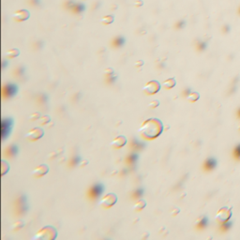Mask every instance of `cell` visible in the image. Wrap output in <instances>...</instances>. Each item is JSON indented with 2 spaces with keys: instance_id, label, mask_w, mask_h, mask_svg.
I'll return each instance as SVG.
<instances>
[{
  "instance_id": "6da1fadb",
  "label": "cell",
  "mask_w": 240,
  "mask_h": 240,
  "mask_svg": "<svg viewBox=\"0 0 240 240\" xmlns=\"http://www.w3.org/2000/svg\"><path fill=\"white\" fill-rule=\"evenodd\" d=\"M139 131L146 140H154L162 133L163 124L158 118H148L143 123Z\"/></svg>"
},
{
  "instance_id": "7a4b0ae2",
  "label": "cell",
  "mask_w": 240,
  "mask_h": 240,
  "mask_svg": "<svg viewBox=\"0 0 240 240\" xmlns=\"http://www.w3.org/2000/svg\"><path fill=\"white\" fill-rule=\"evenodd\" d=\"M57 236V232L53 226H45L37 233L36 238L42 240H54Z\"/></svg>"
},
{
  "instance_id": "3957f363",
  "label": "cell",
  "mask_w": 240,
  "mask_h": 240,
  "mask_svg": "<svg viewBox=\"0 0 240 240\" xmlns=\"http://www.w3.org/2000/svg\"><path fill=\"white\" fill-rule=\"evenodd\" d=\"M232 217V210L226 206L220 208L216 214V220L220 223H225Z\"/></svg>"
},
{
  "instance_id": "277c9868",
  "label": "cell",
  "mask_w": 240,
  "mask_h": 240,
  "mask_svg": "<svg viewBox=\"0 0 240 240\" xmlns=\"http://www.w3.org/2000/svg\"><path fill=\"white\" fill-rule=\"evenodd\" d=\"M116 202H117V196L115 193H108L101 199L100 205L101 207L108 209L115 206Z\"/></svg>"
},
{
  "instance_id": "5b68a950",
  "label": "cell",
  "mask_w": 240,
  "mask_h": 240,
  "mask_svg": "<svg viewBox=\"0 0 240 240\" xmlns=\"http://www.w3.org/2000/svg\"><path fill=\"white\" fill-rule=\"evenodd\" d=\"M161 83L158 82V81H156V80H153V81H150L148 83H146V86H143V92H145L146 95H155V94H157L160 89H161Z\"/></svg>"
},
{
  "instance_id": "8992f818",
  "label": "cell",
  "mask_w": 240,
  "mask_h": 240,
  "mask_svg": "<svg viewBox=\"0 0 240 240\" xmlns=\"http://www.w3.org/2000/svg\"><path fill=\"white\" fill-rule=\"evenodd\" d=\"M44 135V130L41 128H34L32 129L30 131L26 133V139L31 141V142H35L38 141L41 138H42Z\"/></svg>"
},
{
  "instance_id": "52a82bcc",
  "label": "cell",
  "mask_w": 240,
  "mask_h": 240,
  "mask_svg": "<svg viewBox=\"0 0 240 240\" xmlns=\"http://www.w3.org/2000/svg\"><path fill=\"white\" fill-rule=\"evenodd\" d=\"M13 126V120L11 118H3L2 120V139L4 140L9 136Z\"/></svg>"
},
{
  "instance_id": "ba28073f",
  "label": "cell",
  "mask_w": 240,
  "mask_h": 240,
  "mask_svg": "<svg viewBox=\"0 0 240 240\" xmlns=\"http://www.w3.org/2000/svg\"><path fill=\"white\" fill-rule=\"evenodd\" d=\"M30 17V12L27 9H19L13 14V19L16 22H23L26 21Z\"/></svg>"
},
{
  "instance_id": "9c48e42d",
  "label": "cell",
  "mask_w": 240,
  "mask_h": 240,
  "mask_svg": "<svg viewBox=\"0 0 240 240\" xmlns=\"http://www.w3.org/2000/svg\"><path fill=\"white\" fill-rule=\"evenodd\" d=\"M127 143V138L123 135H119L115 137L113 142L111 143V146L115 149H120L126 146Z\"/></svg>"
},
{
  "instance_id": "30bf717a",
  "label": "cell",
  "mask_w": 240,
  "mask_h": 240,
  "mask_svg": "<svg viewBox=\"0 0 240 240\" xmlns=\"http://www.w3.org/2000/svg\"><path fill=\"white\" fill-rule=\"evenodd\" d=\"M49 172V167H48L46 164H41L38 167H36L34 171H33V175L35 177H42L45 175H47V173Z\"/></svg>"
},
{
  "instance_id": "8fae6325",
  "label": "cell",
  "mask_w": 240,
  "mask_h": 240,
  "mask_svg": "<svg viewBox=\"0 0 240 240\" xmlns=\"http://www.w3.org/2000/svg\"><path fill=\"white\" fill-rule=\"evenodd\" d=\"M17 89H18L17 86L15 85H13V83H8V85L5 86L3 88V93L5 96L10 98V97H13L14 95H16Z\"/></svg>"
},
{
  "instance_id": "7c38bea8",
  "label": "cell",
  "mask_w": 240,
  "mask_h": 240,
  "mask_svg": "<svg viewBox=\"0 0 240 240\" xmlns=\"http://www.w3.org/2000/svg\"><path fill=\"white\" fill-rule=\"evenodd\" d=\"M103 192V186L101 184H96L90 189V196L91 197H98Z\"/></svg>"
},
{
  "instance_id": "4fadbf2b",
  "label": "cell",
  "mask_w": 240,
  "mask_h": 240,
  "mask_svg": "<svg viewBox=\"0 0 240 240\" xmlns=\"http://www.w3.org/2000/svg\"><path fill=\"white\" fill-rule=\"evenodd\" d=\"M176 85V81L175 78H169V79H167L163 82L162 83V87H164L165 89L167 90H169V89H172Z\"/></svg>"
},
{
  "instance_id": "5bb4252c",
  "label": "cell",
  "mask_w": 240,
  "mask_h": 240,
  "mask_svg": "<svg viewBox=\"0 0 240 240\" xmlns=\"http://www.w3.org/2000/svg\"><path fill=\"white\" fill-rule=\"evenodd\" d=\"M146 206V203L145 200H143V199H140L138 200L136 203H135V205L133 206V209L136 210V211H141L143 210V208H145Z\"/></svg>"
},
{
  "instance_id": "9a60e30c",
  "label": "cell",
  "mask_w": 240,
  "mask_h": 240,
  "mask_svg": "<svg viewBox=\"0 0 240 240\" xmlns=\"http://www.w3.org/2000/svg\"><path fill=\"white\" fill-rule=\"evenodd\" d=\"M73 9V11H75V12L77 13H81L83 12V10H85V5H83V4H80V3H73V2H71V6L69 7Z\"/></svg>"
},
{
  "instance_id": "2e32d148",
  "label": "cell",
  "mask_w": 240,
  "mask_h": 240,
  "mask_svg": "<svg viewBox=\"0 0 240 240\" xmlns=\"http://www.w3.org/2000/svg\"><path fill=\"white\" fill-rule=\"evenodd\" d=\"M200 95L198 92H190L188 96H187V100L189 102H195L199 100Z\"/></svg>"
},
{
  "instance_id": "e0dca14e",
  "label": "cell",
  "mask_w": 240,
  "mask_h": 240,
  "mask_svg": "<svg viewBox=\"0 0 240 240\" xmlns=\"http://www.w3.org/2000/svg\"><path fill=\"white\" fill-rule=\"evenodd\" d=\"M20 55V51L18 49H15V48H13V49H10L7 52L6 54V56L8 58H15L17 56H19Z\"/></svg>"
},
{
  "instance_id": "ac0fdd59",
  "label": "cell",
  "mask_w": 240,
  "mask_h": 240,
  "mask_svg": "<svg viewBox=\"0 0 240 240\" xmlns=\"http://www.w3.org/2000/svg\"><path fill=\"white\" fill-rule=\"evenodd\" d=\"M114 21H115L114 15H105L101 20V22L103 23V25H111L112 23H114Z\"/></svg>"
},
{
  "instance_id": "d6986e66",
  "label": "cell",
  "mask_w": 240,
  "mask_h": 240,
  "mask_svg": "<svg viewBox=\"0 0 240 240\" xmlns=\"http://www.w3.org/2000/svg\"><path fill=\"white\" fill-rule=\"evenodd\" d=\"M125 41H125V39H124L123 37H116V38L114 40L113 43H114V45H115V47H121V46L124 45Z\"/></svg>"
},
{
  "instance_id": "ffe728a7",
  "label": "cell",
  "mask_w": 240,
  "mask_h": 240,
  "mask_svg": "<svg viewBox=\"0 0 240 240\" xmlns=\"http://www.w3.org/2000/svg\"><path fill=\"white\" fill-rule=\"evenodd\" d=\"M215 166H216V161L214 159H209L206 161V169L211 170V169H213V168H215Z\"/></svg>"
},
{
  "instance_id": "44dd1931",
  "label": "cell",
  "mask_w": 240,
  "mask_h": 240,
  "mask_svg": "<svg viewBox=\"0 0 240 240\" xmlns=\"http://www.w3.org/2000/svg\"><path fill=\"white\" fill-rule=\"evenodd\" d=\"M9 170V163L6 162L5 161H2V175H6Z\"/></svg>"
},
{
  "instance_id": "7402d4cb",
  "label": "cell",
  "mask_w": 240,
  "mask_h": 240,
  "mask_svg": "<svg viewBox=\"0 0 240 240\" xmlns=\"http://www.w3.org/2000/svg\"><path fill=\"white\" fill-rule=\"evenodd\" d=\"M23 226V222L21 221H16V222L12 225V230H13V231H18V230L21 229Z\"/></svg>"
},
{
  "instance_id": "603a6c76",
  "label": "cell",
  "mask_w": 240,
  "mask_h": 240,
  "mask_svg": "<svg viewBox=\"0 0 240 240\" xmlns=\"http://www.w3.org/2000/svg\"><path fill=\"white\" fill-rule=\"evenodd\" d=\"M41 120H43V121H41V125H46L48 122H50V120H51L50 116H48V115L41 116Z\"/></svg>"
},
{
  "instance_id": "cb8c5ba5",
  "label": "cell",
  "mask_w": 240,
  "mask_h": 240,
  "mask_svg": "<svg viewBox=\"0 0 240 240\" xmlns=\"http://www.w3.org/2000/svg\"><path fill=\"white\" fill-rule=\"evenodd\" d=\"M160 105V101H153L149 103V107L151 108V109H156L158 106Z\"/></svg>"
},
{
  "instance_id": "d4e9b609",
  "label": "cell",
  "mask_w": 240,
  "mask_h": 240,
  "mask_svg": "<svg viewBox=\"0 0 240 240\" xmlns=\"http://www.w3.org/2000/svg\"><path fill=\"white\" fill-rule=\"evenodd\" d=\"M40 117H41L40 113H35V114H33V115H30V119L32 120V121H35V120H38Z\"/></svg>"
},
{
  "instance_id": "484cf974",
  "label": "cell",
  "mask_w": 240,
  "mask_h": 240,
  "mask_svg": "<svg viewBox=\"0 0 240 240\" xmlns=\"http://www.w3.org/2000/svg\"><path fill=\"white\" fill-rule=\"evenodd\" d=\"M104 73H105V75H107V76H112V75L114 74V70H113V69H111V68H108V69H105Z\"/></svg>"
},
{
  "instance_id": "4316f807",
  "label": "cell",
  "mask_w": 240,
  "mask_h": 240,
  "mask_svg": "<svg viewBox=\"0 0 240 240\" xmlns=\"http://www.w3.org/2000/svg\"><path fill=\"white\" fill-rule=\"evenodd\" d=\"M198 222H199V225H200V226H205V225L207 223V220H206L205 217H203V218H201V219L198 221Z\"/></svg>"
},
{
  "instance_id": "83f0119b",
  "label": "cell",
  "mask_w": 240,
  "mask_h": 240,
  "mask_svg": "<svg viewBox=\"0 0 240 240\" xmlns=\"http://www.w3.org/2000/svg\"><path fill=\"white\" fill-rule=\"evenodd\" d=\"M143 60H139V61H137V62L135 63V66L138 67V68L141 67V66H143Z\"/></svg>"
},
{
  "instance_id": "f1b7e54d",
  "label": "cell",
  "mask_w": 240,
  "mask_h": 240,
  "mask_svg": "<svg viewBox=\"0 0 240 240\" xmlns=\"http://www.w3.org/2000/svg\"><path fill=\"white\" fill-rule=\"evenodd\" d=\"M235 154H236V156L238 158H240V146H238L237 147H236V149H235Z\"/></svg>"
},
{
  "instance_id": "f546056e",
  "label": "cell",
  "mask_w": 240,
  "mask_h": 240,
  "mask_svg": "<svg viewBox=\"0 0 240 240\" xmlns=\"http://www.w3.org/2000/svg\"><path fill=\"white\" fill-rule=\"evenodd\" d=\"M143 1H141V0H137V1L135 2V6L136 7H141V6H143Z\"/></svg>"
},
{
  "instance_id": "4dcf8cb0",
  "label": "cell",
  "mask_w": 240,
  "mask_h": 240,
  "mask_svg": "<svg viewBox=\"0 0 240 240\" xmlns=\"http://www.w3.org/2000/svg\"><path fill=\"white\" fill-rule=\"evenodd\" d=\"M179 211H180V210H179L178 208H175V209H174V211L172 212V215H173V216H176V215L179 213Z\"/></svg>"
},
{
  "instance_id": "1f68e13d",
  "label": "cell",
  "mask_w": 240,
  "mask_h": 240,
  "mask_svg": "<svg viewBox=\"0 0 240 240\" xmlns=\"http://www.w3.org/2000/svg\"><path fill=\"white\" fill-rule=\"evenodd\" d=\"M87 163H88L87 161H83L81 162V166H86V164H87Z\"/></svg>"
},
{
  "instance_id": "d6a6232c",
  "label": "cell",
  "mask_w": 240,
  "mask_h": 240,
  "mask_svg": "<svg viewBox=\"0 0 240 240\" xmlns=\"http://www.w3.org/2000/svg\"><path fill=\"white\" fill-rule=\"evenodd\" d=\"M39 2H40L39 0H31V3H35V4H37V5L39 4Z\"/></svg>"
}]
</instances>
